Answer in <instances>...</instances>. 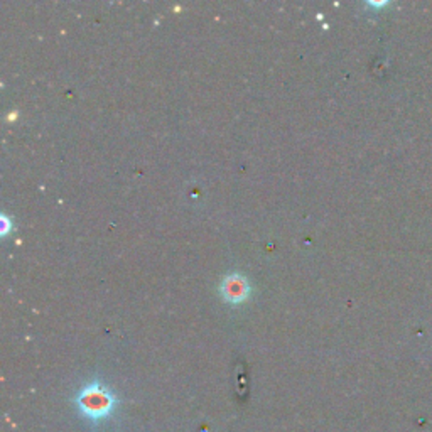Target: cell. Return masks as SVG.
Listing matches in <instances>:
<instances>
[{
    "instance_id": "6da1fadb",
    "label": "cell",
    "mask_w": 432,
    "mask_h": 432,
    "mask_svg": "<svg viewBox=\"0 0 432 432\" xmlns=\"http://www.w3.org/2000/svg\"><path fill=\"white\" fill-rule=\"evenodd\" d=\"M73 402L79 415L95 426L110 419L118 407L115 392L97 378L88 382L76 392Z\"/></svg>"
},
{
    "instance_id": "7a4b0ae2",
    "label": "cell",
    "mask_w": 432,
    "mask_h": 432,
    "mask_svg": "<svg viewBox=\"0 0 432 432\" xmlns=\"http://www.w3.org/2000/svg\"><path fill=\"white\" fill-rule=\"evenodd\" d=\"M252 292V287L249 281H247L245 275L233 272V274H228L219 284V294L230 304H242L249 299Z\"/></svg>"
},
{
    "instance_id": "3957f363",
    "label": "cell",
    "mask_w": 432,
    "mask_h": 432,
    "mask_svg": "<svg viewBox=\"0 0 432 432\" xmlns=\"http://www.w3.org/2000/svg\"><path fill=\"white\" fill-rule=\"evenodd\" d=\"M2 222H3V230H2V233L6 235L7 231H9V219H7V216H2Z\"/></svg>"
}]
</instances>
